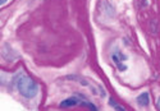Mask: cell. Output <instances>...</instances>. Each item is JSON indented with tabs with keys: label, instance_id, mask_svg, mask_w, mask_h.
Masks as SVG:
<instances>
[{
	"label": "cell",
	"instance_id": "6da1fadb",
	"mask_svg": "<svg viewBox=\"0 0 160 111\" xmlns=\"http://www.w3.org/2000/svg\"><path fill=\"white\" fill-rule=\"evenodd\" d=\"M14 84L18 92L24 97V99H33L36 97L38 92V84L37 82H35L30 75L27 74H18L14 78Z\"/></svg>",
	"mask_w": 160,
	"mask_h": 111
},
{
	"label": "cell",
	"instance_id": "7a4b0ae2",
	"mask_svg": "<svg viewBox=\"0 0 160 111\" xmlns=\"http://www.w3.org/2000/svg\"><path fill=\"white\" fill-rule=\"evenodd\" d=\"M112 59H113V61H114V64L117 65V68L119 69V70H122V72H124L126 69H127V65H123L122 64V61L123 60H127V56L126 55H123L119 50H117L113 55H112Z\"/></svg>",
	"mask_w": 160,
	"mask_h": 111
},
{
	"label": "cell",
	"instance_id": "3957f363",
	"mask_svg": "<svg viewBox=\"0 0 160 111\" xmlns=\"http://www.w3.org/2000/svg\"><path fill=\"white\" fill-rule=\"evenodd\" d=\"M81 97H79L78 94H76V96H72V97H68L67 100H64V101H62L60 102V107L63 109V107H72V106H77V105H81Z\"/></svg>",
	"mask_w": 160,
	"mask_h": 111
},
{
	"label": "cell",
	"instance_id": "277c9868",
	"mask_svg": "<svg viewBox=\"0 0 160 111\" xmlns=\"http://www.w3.org/2000/svg\"><path fill=\"white\" fill-rule=\"evenodd\" d=\"M150 104V94L149 92H142L137 96V105L141 107H148Z\"/></svg>",
	"mask_w": 160,
	"mask_h": 111
},
{
	"label": "cell",
	"instance_id": "5b68a950",
	"mask_svg": "<svg viewBox=\"0 0 160 111\" xmlns=\"http://www.w3.org/2000/svg\"><path fill=\"white\" fill-rule=\"evenodd\" d=\"M109 104H110V106H112L113 109H115V110H119V111H126V109H124L123 106L118 105V104L114 101V99H113V97H110V99H109Z\"/></svg>",
	"mask_w": 160,
	"mask_h": 111
},
{
	"label": "cell",
	"instance_id": "8992f818",
	"mask_svg": "<svg viewBox=\"0 0 160 111\" xmlns=\"http://www.w3.org/2000/svg\"><path fill=\"white\" fill-rule=\"evenodd\" d=\"M156 107H158V109L160 110V97H159V99L156 100Z\"/></svg>",
	"mask_w": 160,
	"mask_h": 111
},
{
	"label": "cell",
	"instance_id": "52a82bcc",
	"mask_svg": "<svg viewBox=\"0 0 160 111\" xmlns=\"http://www.w3.org/2000/svg\"><path fill=\"white\" fill-rule=\"evenodd\" d=\"M7 2H8V0H0V5H4Z\"/></svg>",
	"mask_w": 160,
	"mask_h": 111
}]
</instances>
